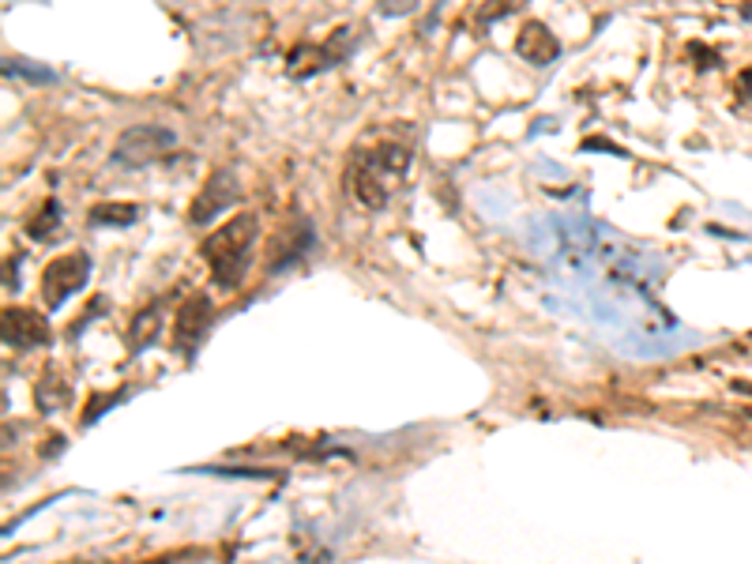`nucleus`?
Returning <instances> with one entry per match:
<instances>
[{
    "mask_svg": "<svg viewBox=\"0 0 752 564\" xmlns=\"http://www.w3.org/2000/svg\"><path fill=\"white\" fill-rule=\"evenodd\" d=\"M410 170V147L395 144V140H380L373 151H358L346 162V192L354 196V204H362L365 211H380L384 204L392 200L395 185L407 177Z\"/></svg>",
    "mask_w": 752,
    "mask_h": 564,
    "instance_id": "1",
    "label": "nucleus"
},
{
    "mask_svg": "<svg viewBox=\"0 0 752 564\" xmlns=\"http://www.w3.org/2000/svg\"><path fill=\"white\" fill-rule=\"evenodd\" d=\"M256 237H260L256 211H237L234 219H226V226H219V230L204 241L200 256L207 260V267H211V279L219 283L222 290H237V286L249 279Z\"/></svg>",
    "mask_w": 752,
    "mask_h": 564,
    "instance_id": "2",
    "label": "nucleus"
},
{
    "mask_svg": "<svg viewBox=\"0 0 752 564\" xmlns=\"http://www.w3.org/2000/svg\"><path fill=\"white\" fill-rule=\"evenodd\" d=\"M91 279V256L87 253H65L46 264L42 271V301L46 309H61L76 290H83Z\"/></svg>",
    "mask_w": 752,
    "mask_h": 564,
    "instance_id": "3",
    "label": "nucleus"
},
{
    "mask_svg": "<svg viewBox=\"0 0 752 564\" xmlns=\"http://www.w3.org/2000/svg\"><path fill=\"white\" fill-rule=\"evenodd\" d=\"M177 144V136L162 125H132L117 136L113 144V162L117 166H147L158 162L170 147Z\"/></svg>",
    "mask_w": 752,
    "mask_h": 564,
    "instance_id": "4",
    "label": "nucleus"
},
{
    "mask_svg": "<svg viewBox=\"0 0 752 564\" xmlns=\"http://www.w3.org/2000/svg\"><path fill=\"white\" fill-rule=\"evenodd\" d=\"M237 196H241V188H237V174L234 170H211L207 174V181L200 185V192H196L192 207H188V222L192 226H204L211 219H219L226 207L237 204Z\"/></svg>",
    "mask_w": 752,
    "mask_h": 564,
    "instance_id": "5",
    "label": "nucleus"
},
{
    "mask_svg": "<svg viewBox=\"0 0 752 564\" xmlns=\"http://www.w3.org/2000/svg\"><path fill=\"white\" fill-rule=\"evenodd\" d=\"M0 324H4V343L16 350H34V346H46L53 339L46 316L38 309H27V305H4Z\"/></svg>",
    "mask_w": 752,
    "mask_h": 564,
    "instance_id": "6",
    "label": "nucleus"
},
{
    "mask_svg": "<svg viewBox=\"0 0 752 564\" xmlns=\"http://www.w3.org/2000/svg\"><path fill=\"white\" fill-rule=\"evenodd\" d=\"M211 320H215V301L207 298V294H188V298L177 305V316H174L177 350H192V346L204 339V332L211 328Z\"/></svg>",
    "mask_w": 752,
    "mask_h": 564,
    "instance_id": "7",
    "label": "nucleus"
},
{
    "mask_svg": "<svg viewBox=\"0 0 752 564\" xmlns=\"http://www.w3.org/2000/svg\"><path fill=\"white\" fill-rule=\"evenodd\" d=\"M516 53L527 65H534V68H546V65H553L561 57V42H557V34H553L546 23L531 19V23H523V31L516 38Z\"/></svg>",
    "mask_w": 752,
    "mask_h": 564,
    "instance_id": "8",
    "label": "nucleus"
},
{
    "mask_svg": "<svg viewBox=\"0 0 752 564\" xmlns=\"http://www.w3.org/2000/svg\"><path fill=\"white\" fill-rule=\"evenodd\" d=\"M158 335H162V305H147L144 313H136L132 328H128V346L132 350H147Z\"/></svg>",
    "mask_w": 752,
    "mask_h": 564,
    "instance_id": "9",
    "label": "nucleus"
},
{
    "mask_svg": "<svg viewBox=\"0 0 752 564\" xmlns=\"http://www.w3.org/2000/svg\"><path fill=\"white\" fill-rule=\"evenodd\" d=\"M68 384L61 380L57 373H46L42 380H38V388H34V403H38V410H46V414H53V410H61V407H68Z\"/></svg>",
    "mask_w": 752,
    "mask_h": 564,
    "instance_id": "10",
    "label": "nucleus"
},
{
    "mask_svg": "<svg viewBox=\"0 0 752 564\" xmlns=\"http://www.w3.org/2000/svg\"><path fill=\"white\" fill-rule=\"evenodd\" d=\"M140 219V204H95L91 222L95 226H132Z\"/></svg>",
    "mask_w": 752,
    "mask_h": 564,
    "instance_id": "11",
    "label": "nucleus"
},
{
    "mask_svg": "<svg viewBox=\"0 0 752 564\" xmlns=\"http://www.w3.org/2000/svg\"><path fill=\"white\" fill-rule=\"evenodd\" d=\"M57 226H61V204H57V200H46L42 207H38L34 219L27 222V234L42 241V237H53V234H57Z\"/></svg>",
    "mask_w": 752,
    "mask_h": 564,
    "instance_id": "12",
    "label": "nucleus"
},
{
    "mask_svg": "<svg viewBox=\"0 0 752 564\" xmlns=\"http://www.w3.org/2000/svg\"><path fill=\"white\" fill-rule=\"evenodd\" d=\"M117 399H121V392H113L110 399H102V395H95V403H91V407H87V414H83V425H91V422L98 418V410H110Z\"/></svg>",
    "mask_w": 752,
    "mask_h": 564,
    "instance_id": "13",
    "label": "nucleus"
}]
</instances>
